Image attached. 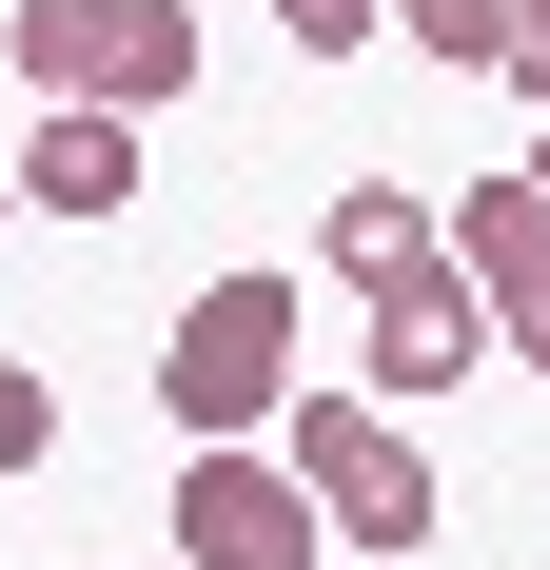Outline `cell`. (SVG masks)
<instances>
[{"label": "cell", "instance_id": "1", "mask_svg": "<svg viewBox=\"0 0 550 570\" xmlns=\"http://www.w3.org/2000/svg\"><path fill=\"white\" fill-rule=\"evenodd\" d=\"M158 413L197 453H275L295 433V276H197L158 335Z\"/></svg>", "mask_w": 550, "mask_h": 570}, {"label": "cell", "instance_id": "2", "mask_svg": "<svg viewBox=\"0 0 550 570\" xmlns=\"http://www.w3.org/2000/svg\"><path fill=\"white\" fill-rule=\"evenodd\" d=\"M0 59L59 118H158V99H197V0H20Z\"/></svg>", "mask_w": 550, "mask_h": 570}, {"label": "cell", "instance_id": "3", "mask_svg": "<svg viewBox=\"0 0 550 570\" xmlns=\"http://www.w3.org/2000/svg\"><path fill=\"white\" fill-rule=\"evenodd\" d=\"M275 453L315 472L334 551H413V531H433V453H413V413H374V394H295V433H275Z\"/></svg>", "mask_w": 550, "mask_h": 570}, {"label": "cell", "instance_id": "4", "mask_svg": "<svg viewBox=\"0 0 550 570\" xmlns=\"http://www.w3.org/2000/svg\"><path fill=\"white\" fill-rule=\"evenodd\" d=\"M472 374H511V335H492V295L452 276H393V295H354V394L374 413H433V394H472Z\"/></svg>", "mask_w": 550, "mask_h": 570}, {"label": "cell", "instance_id": "5", "mask_svg": "<svg viewBox=\"0 0 550 570\" xmlns=\"http://www.w3.org/2000/svg\"><path fill=\"white\" fill-rule=\"evenodd\" d=\"M177 570H315L334 512H315V472L295 453H177Z\"/></svg>", "mask_w": 550, "mask_h": 570}, {"label": "cell", "instance_id": "6", "mask_svg": "<svg viewBox=\"0 0 550 570\" xmlns=\"http://www.w3.org/2000/svg\"><path fill=\"white\" fill-rule=\"evenodd\" d=\"M452 276L492 295V335H511V374H550V177H531V158L452 197Z\"/></svg>", "mask_w": 550, "mask_h": 570}, {"label": "cell", "instance_id": "7", "mask_svg": "<svg viewBox=\"0 0 550 570\" xmlns=\"http://www.w3.org/2000/svg\"><path fill=\"white\" fill-rule=\"evenodd\" d=\"M20 217H138V118H59L20 138Z\"/></svg>", "mask_w": 550, "mask_h": 570}, {"label": "cell", "instance_id": "8", "mask_svg": "<svg viewBox=\"0 0 550 570\" xmlns=\"http://www.w3.org/2000/svg\"><path fill=\"white\" fill-rule=\"evenodd\" d=\"M315 256H334L354 295H393V276H433V256H452V197H413V177H354V197L315 217Z\"/></svg>", "mask_w": 550, "mask_h": 570}, {"label": "cell", "instance_id": "9", "mask_svg": "<svg viewBox=\"0 0 550 570\" xmlns=\"http://www.w3.org/2000/svg\"><path fill=\"white\" fill-rule=\"evenodd\" d=\"M511 20H531V0H393V40L452 59V79H511Z\"/></svg>", "mask_w": 550, "mask_h": 570}, {"label": "cell", "instance_id": "10", "mask_svg": "<svg viewBox=\"0 0 550 570\" xmlns=\"http://www.w3.org/2000/svg\"><path fill=\"white\" fill-rule=\"evenodd\" d=\"M275 40H295V59H374L393 0H275Z\"/></svg>", "mask_w": 550, "mask_h": 570}, {"label": "cell", "instance_id": "11", "mask_svg": "<svg viewBox=\"0 0 550 570\" xmlns=\"http://www.w3.org/2000/svg\"><path fill=\"white\" fill-rule=\"evenodd\" d=\"M40 453H59V394L20 374V354H0V472H40Z\"/></svg>", "mask_w": 550, "mask_h": 570}, {"label": "cell", "instance_id": "12", "mask_svg": "<svg viewBox=\"0 0 550 570\" xmlns=\"http://www.w3.org/2000/svg\"><path fill=\"white\" fill-rule=\"evenodd\" d=\"M511 99L550 118V0H531V20H511Z\"/></svg>", "mask_w": 550, "mask_h": 570}, {"label": "cell", "instance_id": "13", "mask_svg": "<svg viewBox=\"0 0 550 570\" xmlns=\"http://www.w3.org/2000/svg\"><path fill=\"white\" fill-rule=\"evenodd\" d=\"M0 217H20V158H0Z\"/></svg>", "mask_w": 550, "mask_h": 570}, {"label": "cell", "instance_id": "14", "mask_svg": "<svg viewBox=\"0 0 550 570\" xmlns=\"http://www.w3.org/2000/svg\"><path fill=\"white\" fill-rule=\"evenodd\" d=\"M531 177H550V118H531Z\"/></svg>", "mask_w": 550, "mask_h": 570}]
</instances>
